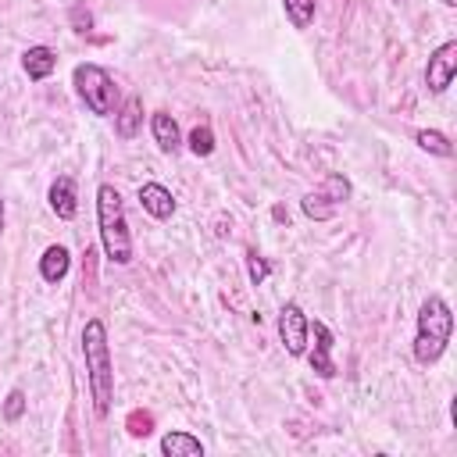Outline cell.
Listing matches in <instances>:
<instances>
[{
    "label": "cell",
    "mask_w": 457,
    "mask_h": 457,
    "mask_svg": "<svg viewBox=\"0 0 457 457\" xmlns=\"http://www.w3.org/2000/svg\"><path fill=\"white\" fill-rule=\"evenodd\" d=\"M82 357H86L93 407L104 418L114 400V364H111V346H107V325L100 318H89L82 325Z\"/></svg>",
    "instance_id": "6da1fadb"
},
{
    "label": "cell",
    "mask_w": 457,
    "mask_h": 457,
    "mask_svg": "<svg viewBox=\"0 0 457 457\" xmlns=\"http://www.w3.org/2000/svg\"><path fill=\"white\" fill-rule=\"evenodd\" d=\"M96 225H100L104 253H107L114 264H129V261H132V232H129V218H125L121 193H118L111 182L96 186Z\"/></svg>",
    "instance_id": "7a4b0ae2"
},
{
    "label": "cell",
    "mask_w": 457,
    "mask_h": 457,
    "mask_svg": "<svg viewBox=\"0 0 457 457\" xmlns=\"http://www.w3.org/2000/svg\"><path fill=\"white\" fill-rule=\"evenodd\" d=\"M453 336V314L443 296H425L418 307V332H414V361L418 364H436L446 353V343Z\"/></svg>",
    "instance_id": "3957f363"
},
{
    "label": "cell",
    "mask_w": 457,
    "mask_h": 457,
    "mask_svg": "<svg viewBox=\"0 0 457 457\" xmlns=\"http://www.w3.org/2000/svg\"><path fill=\"white\" fill-rule=\"evenodd\" d=\"M71 82H75V93H79V100L86 104L89 114L111 118L118 111V86H114L107 68H100V64H75Z\"/></svg>",
    "instance_id": "277c9868"
},
{
    "label": "cell",
    "mask_w": 457,
    "mask_h": 457,
    "mask_svg": "<svg viewBox=\"0 0 457 457\" xmlns=\"http://www.w3.org/2000/svg\"><path fill=\"white\" fill-rule=\"evenodd\" d=\"M350 193H353L350 179H346L343 171H328L325 182H321V189H318V193H307V196L300 200V211H303L307 218H314V221H328V218L350 200Z\"/></svg>",
    "instance_id": "5b68a950"
},
{
    "label": "cell",
    "mask_w": 457,
    "mask_h": 457,
    "mask_svg": "<svg viewBox=\"0 0 457 457\" xmlns=\"http://www.w3.org/2000/svg\"><path fill=\"white\" fill-rule=\"evenodd\" d=\"M307 321L311 318L303 314L300 303H282V311H278V339H282L289 357H303L307 353V339H311Z\"/></svg>",
    "instance_id": "8992f818"
},
{
    "label": "cell",
    "mask_w": 457,
    "mask_h": 457,
    "mask_svg": "<svg viewBox=\"0 0 457 457\" xmlns=\"http://www.w3.org/2000/svg\"><path fill=\"white\" fill-rule=\"evenodd\" d=\"M457 75V39H446L439 43L432 54H428V64H425V86L428 93H446L450 82Z\"/></svg>",
    "instance_id": "52a82bcc"
},
{
    "label": "cell",
    "mask_w": 457,
    "mask_h": 457,
    "mask_svg": "<svg viewBox=\"0 0 457 457\" xmlns=\"http://www.w3.org/2000/svg\"><path fill=\"white\" fill-rule=\"evenodd\" d=\"M307 332L314 336V346H311V353H307L311 371H314L318 378H332V375H336V361H332V343H336V336H332V328H328L325 321H307Z\"/></svg>",
    "instance_id": "ba28073f"
},
{
    "label": "cell",
    "mask_w": 457,
    "mask_h": 457,
    "mask_svg": "<svg viewBox=\"0 0 457 457\" xmlns=\"http://www.w3.org/2000/svg\"><path fill=\"white\" fill-rule=\"evenodd\" d=\"M139 204H143V211H146L150 218H157V221H168V218L175 214V196H171V189L161 186V182H143V186H139Z\"/></svg>",
    "instance_id": "9c48e42d"
},
{
    "label": "cell",
    "mask_w": 457,
    "mask_h": 457,
    "mask_svg": "<svg viewBox=\"0 0 457 457\" xmlns=\"http://www.w3.org/2000/svg\"><path fill=\"white\" fill-rule=\"evenodd\" d=\"M46 200H50V211H54L57 218H64V221H71L75 211H79V193H75V182H71L68 175H57V179L50 182Z\"/></svg>",
    "instance_id": "30bf717a"
},
{
    "label": "cell",
    "mask_w": 457,
    "mask_h": 457,
    "mask_svg": "<svg viewBox=\"0 0 457 457\" xmlns=\"http://www.w3.org/2000/svg\"><path fill=\"white\" fill-rule=\"evenodd\" d=\"M21 68H25V75L32 79V82H43V79H50L54 75V68H57V54L50 50V46H29L25 54H21Z\"/></svg>",
    "instance_id": "8fae6325"
},
{
    "label": "cell",
    "mask_w": 457,
    "mask_h": 457,
    "mask_svg": "<svg viewBox=\"0 0 457 457\" xmlns=\"http://www.w3.org/2000/svg\"><path fill=\"white\" fill-rule=\"evenodd\" d=\"M150 132H154V143H157L164 154H175V150L182 146L179 121H175L168 111H154V114H150Z\"/></svg>",
    "instance_id": "7c38bea8"
},
{
    "label": "cell",
    "mask_w": 457,
    "mask_h": 457,
    "mask_svg": "<svg viewBox=\"0 0 457 457\" xmlns=\"http://www.w3.org/2000/svg\"><path fill=\"white\" fill-rule=\"evenodd\" d=\"M161 453L164 457H204V443L193 432L171 428V432L161 436Z\"/></svg>",
    "instance_id": "4fadbf2b"
},
{
    "label": "cell",
    "mask_w": 457,
    "mask_h": 457,
    "mask_svg": "<svg viewBox=\"0 0 457 457\" xmlns=\"http://www.w3.org/2000/svg\"><path fill=\"white\" fill-rule=\"evenodd\" d=\"M143 129V100L139 96H129L118 111H114V132L121 139H136Z\"/></svg>",
    "instance_id": "5bb4252c"
},
{
    "label": "cell",
    "mask_w": 457,
    "mask_h": 457,
    "mask_svg": "<svg viewBox=\"0 0 457 457\" xmlns=\"http://www.w3.org/2000/svg\"><path fill=\"white\" fill-rule=\"evenodd\" d=\"M68 268H71V253H68L61 243H50V246L43 250V257H39V275H43V282H61V278L68 275Z\"/></svg>",
    "instance_id": "9a60e30c"
},
{
    "label": "cell",
    "mask_w": 457,
    "mask_h": 457,
    "mask_svg": "<svg viewBox=\"0 0 457 457\" xmlns=\"http://www.w3.org/2000/svg\"><path fill=\"white\" fill-rule=\"evenodd\" d=\"M414 143L436 157H453V143L439 129H414Z\"/></svg>",
    "instance_id": "2e32d148"
},
{
    "label": "cell",
    "mask_w": 457,
    "mask_h": 457,
    "mask_svg": "<svg viewBox=\"0 0 457 457\" xmlns=\"http://www.w3.org/2000/svg\"><path fill=\"white\" fill-rule=\"evenodd\" d=\"M282 7L293 29H307L314 21V0H282Z\"/></svg>",
    "instance_id": "e0dca14e"
},
{
    "label": "cell",
    "mask_w": 457,
    "mask_h": 457,
    "mask_svg": "<svg viewBox=\"0 0 457 457\" xmlns=\"http://www.w3.org/2000/svg\"><path fill=\"white\" fill-rule=\"evenodd\" d=\"M186 143H189V150H193L196 157H211V154H214V132H211V125H207V121L196 125Z\"/></svg>",
    "instance_id": "ac0fdd59"
},
{
    "label": "cell",
    "mask_w": 457,
    "mask_h": 457,
    "mask_svg": "<svg viewBox=\"0 0 457 457\" xmlns=\"http://www.w3.org/2000/svg\"><path fill=\"white\" fill-rule=\"evenodd\" d=\"M246 275H250L253 286H264V278L271 275V264H268L257 250H246Z\"/></svg>",
    "instance_id": "d6986e66"
},
{
    "label": "cell",
    "mask_w": 457,
    "mask_h": 457,
    "mask_svg": "<svg viewBox=\"0 0 457 457\" xmlns=\"http://www.w3.org/2000/svg\"><path fill=\"white\" fill-rule=\"evenodd\" d=\"M21 414H25V393H21V389H11L7 400H4V421L14 425Z\"/></svg>",
    "instance_id": "ffe728a7"
},
{
    "label": "cell",
    "mask_w": 457,
    "mask_h": 457,
    "mask_svg": "<svg viewBox=\"0 0 457 457\" xmlns=\"http://www.w3.org/2000/svg\"><path fill=\"white\" fill-rule=\"evenodd\" d=\"M129 432L139 439V436H150L154 432V414L150 411H132L129 414Z\"/></svg>",
    "instance_id": "44dd1931"
},
{
    "label": "cell",
    "mask_w": 457,
    "mask_h": 457,
    "mask_svg": "<svg viewBox=\"0 0 457 457\" xmlns=\"http://www.w3.org/2000/svg\"><path fill=\"white\" fill-rule=\"evenodd\" d=\"M71 25H75V32H89V29H93V14H89L82 4H75V7H71Z\"/></svg>",
    "instance_id": "7402d4cb"
},
{
    "label": "cell",
    "mask_w": 457,
    "mask_h": 457,
    "mask_svg": "<svg viewBox=\"0 0 457 457\" xmlns=\"http://www.w3.org/2000/svg\"><path fill=\"white\" fill-rule=\"evenodd\" d=\"M271 218H275V221H289V214H286V207H271Z\"/></svg>",
    "instance_id": "603a6c76"
},
{
    "label": "cell",
    "mask_w": 457,
    "mask_h": 457,
    "mask_svg": "<svg viewBox=\"0 0 457 457\" xmlns=\"http://www.w3.org/2000/svg\"><path fill=\"white\" fill-rule=\"evenodd\" d=\"M0 236H4V196H0Z\"/></svg>",
    "instance_id": "cb8c5ba5"
},
{
    "label": "cell",
    "mask_w": 457,
    "mask_h": 457,
    "mask_svg": "<svg viewBox=\"0 0 457 457\" xmlns=\"http://www.w3.org/2000/svg\"><path fill=\"white\" fill-rule=\"evenodd\" d=\"M443 4H446V7H457V0H443Z\"/></svg>",
    "instance_id": "d4e9b609"
},
{
    "label": "cell",
    "mask_w": 457,
    "mask_h": 457,
    "mask_svg": "<svg viewBox=\"0 0 457 457\" xmlns=\"http://www.w3.org/2000/svg\"><path fill=\"white\" fill-rule=\"evenodd\" d=\"M396 4H407V0H396Z\"/></svg>",
    "instance_id": "484cf974"
}]
</instances>
